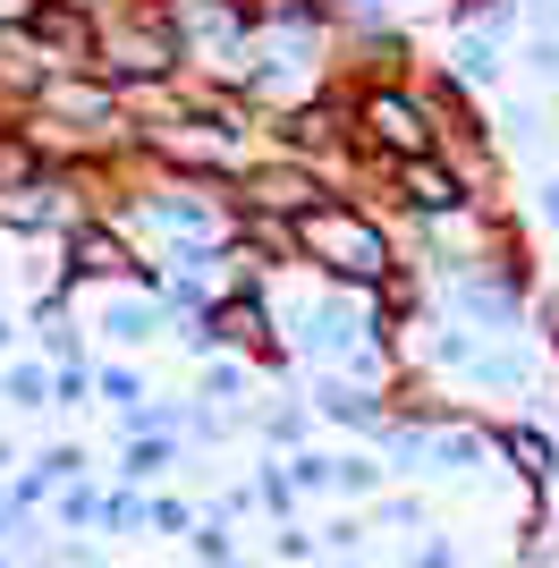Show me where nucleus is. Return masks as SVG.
<instances>
[{
    "label": "nucleus",
    "mask_w": 559,
    "mask_h": 568,
    "mask_svg": "<svg viewBox=\"0 0 559 568\" xmlns=\"http://www.w3.org/2000/svg\"><path fill=\"white\" fill-rule=\"evenodd\" d=\"M34 34H43L51 51H85V18H77V9H34Z\"/></svg>",
    "instance_id": "20e7f679"
},
{
    "label": "nucleus",
    "mask_w": 559,
    "mask_h": 568,
    "mask_svg": "<svg viewBox=\"0 0 559 568\" xmlns=\"http://www.w3.org/2000/svg\"><path fill=\"white\" fill-rule=\"evenodd\" d=\"M365 119H373V136L390 144V153L424 162V144H433V128L416 119V102H407V94H373V102H365Z\"/></svg>",
    "instance_id": "f03ea898"
},
{
    "label": "nucleus",
    "mask_w": 559,
    "mask_h": 568,
    "mask_svg": "<svg viewBox=\"0 0 559 568\" xmlns=\"http://www.w3.org/2000/svg\"><path fill=\"white\" fill-rule=\"evenodd\" d=\"M26 170H34V162H26V144H0V179H26Z\"/></svg>",
    "instance_id": "39448f33"
},
{
    "label": "nucleus",
    "mask_w": 559,
    "mask_h": 568,
    "mask_svg": "<svg viewBox=\"0 0 559 568\" xmlns=\"http://www.w3.org/2000/svg\"><path fill=\"white\" fill-rule=\"evenodd\" d=\"M398 187H407V204H424V213H449V204L466 195L441 162H407V170H398Z\"/></svg>",
    "instance_id": "7ed1b4c3"
},
{
    "label": "nucleus",
    "mask_w": 559,
    "mask_h": 568,
    "mask_svg": "<svg viewBox=\"0 0 559 568\" xmlns=\"http://www.w3.org/2000/svg\"><path fill=\"white\" fill-rule=\"evenodd\" d=\"M305 246L331 255L339 272H356V281H382V272H390V246H382L365 221H348V213H314L305 221Z\"/></svg>",
    "instance_id": "f257e3e1"
}]
</instances>
